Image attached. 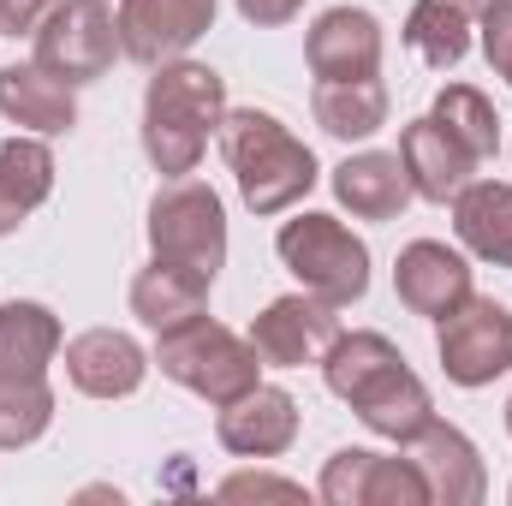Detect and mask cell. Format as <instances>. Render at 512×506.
I'll list each match as a JSON object with an SVG mask.
<instances>
[{
    "label": "cell",
    "instance_id": "6da1fadb",
    "mask_svg": "<svg viewBox=\"0 0 512 506\" xmlns=\"http://www.w3.org/2000/svg\"><path fill=\"white\" fill-rule=\"evenodd\" d=\"M322 381H328V393L340 399V405H352L358 411V423L370 429V435H382L393 447H405V441H417L423 435V423L435 417V399H429V381L417 376L411 364H405V352L376 334V328H340V340L328 346V358H322Z\"/></svg>",
    "mask_w": 512,
    "mask_h": 506
},
{
    "label": "cell",
    "instance_id": "7a4b0ae2",
    "mask_svg": "<svg viewBox=\"0 0 512 506\" xmlns=\"http://www.w3.org/2000/svg\"><path fill=\"white\" fill-rule=\"evenodd\" d=\"M227 120V78L203 60H161L143 90V155L155 173L185 179L209 155V137Z\"/></svg>",
    "mask_w": 512,
    "mask_h": 506
},
{
    "label": "cell",
    "instance_id": "3957f363",
    "mask_svg": "<svg viewBox=\"0 0 512 506\" xmlns=\"http://www.w3.org/2000/svg\"><path fill=\"white\" fill-rule=\"evenodd\" d=\"M221 155H227V167H233L239 197H245L251 215H286V209H298L316 191V179H322L316 149L286 120H274L268 108H227V120H221Z\"/></svg>",
    "mask_w": 512,
    "mask_h": 506
},
{
    "label": "cell",
    "instance_id": "277c9868",
    "mask_svg": "<svg viewBox=\"0 0 512 506\" xmlns=\"http://www.w3.org/2000/svg\"><path fill=\"white\" fill-rule=\"evenodd\" d=\"M149 358H155V370L167 381H179L185 393L209 399L215 411L233 405L239 393H251L256 381H262V370H268V364L256 358L251 334H233V328L215 322V316H191V322L161 328Z\"/></svg>",
    "mask_w": 512,
    "mask_h": 506
},
{
    "label": "cell",
    "instance_id": "5b68a950",
    "mask_svg": "<svg viewBox=\"0 0 512 506\" xmlns=\"http://www.w3.org/2000/svg\"><path fill=\"white\" fill-rule=\"evenodd\" d=\"M274 256H280V268H286L304 292H316V298H328V304H340V310L370 292V245H364L340 215H322V209L292 215V221L274 233Z\"/></svg>",
    "mask_w": 512,
    "mask_h": 506
},
{
    "label": "cell",
    "instance_id": "8992f818",
    "mask_svg": "<svg viewBox=\"0 0 512 506\" xmlns=\"http://www.w3.org/2000/svg\"><path fill=\"white\" fill-rule=\"evenodd\" d=\"M149 256L179 262L203 280L227 268V203L203 179H167L149 197Z\"/></svg>",
    "mask_w": 512,
    "mask_h": 506
},
{
    "label": "cell",
    "instance_id": "52a82bcc",
    "mask_svg": "<svg viewBox=\"0 0 512 506\" xmlns=\"http://www.w3.org/2000/svg\"><path fill=\"white\" fill-rule=\"evenodd\" d=\"M36 66L66 78L72 90L96 84L114 72V60L126 54L120 48V18L108 0H54V12L36 24Z\"/></svg>",
    "mask_w": 512,
    "mask_h": 506
},
{
    "label": "cell",
    "instance_id": "ba28073f",
    "mask_svg": "<svg viewBox=\"0 0 512 506\" xmlns=\"http://www.w3.org/2000/svg\"><path fill=\"white\" fill-rule=\"evenodd\" d=\"M435 358L453 387H495L512 370V310L471 292L453 316L435 322Z\"/></svg>",
    "mask_w": 512,
    "mask_h": 506
},
{
    "label": "cell",
    "instance_id": "9c48e42d",
    "mask_svg": "<svg viewBox=\"0 0 512 506\" xmlns=\"http://www.w3.org/2000/svg\"><path fill=\"white\" fill-rule=\"evenodd\" d=\"M334 340H340V304H328V298H316L304 286L274 298V304H262V316L251 322V346L268 370L322 364Z\"/></svg>",
    "mask_w": 512,
    "mask_h": 506
},
{
    "label": "cell",
    "instance_id": "30bf717a",
    "mask_svg": "<svg viewBox=\"0 0 512 506\" xmlns=\"http://www.w3.org/2000/svg\"><path fill=\"white\" fill-rule=\"evenodd\" d=\"M215 12H221V0H120L114 6L120 48H126V60L155 72L161 60L191 54L215 30Z\"/></svg>",
    "mask_w": 512,
    "mask_h": 506
},
{
    "label": "cell",
    "instance_id": "8fae6325",
    "mask_svg": "<svg viewBox=\"0 0 512 506\" xmlns=\"http://www.w3.org/2000/svg\"><path fill=\"white\" fill-rule=\"evenodd\" d=\"M382 18L364 6H328L310 36H304V60L316 72V84H346V78H382Z\"/></svg>",
    "mask_w": 512,
    "mask_h": 506
},
{
    "label": "cell",
    "instance_id": "7c38bea8",
    "mask_svg": "<svg viewBox=\"0 0 512 506\" xmlns=\"http://www.w3.org/2000/svg\"><path fill=\"white\" fill-rule=\"evenodd\" d=\"M298 429H304V411L274 381H256L251 393H239L233 405L215 411V441L233 459H280V453H292Z\"/></svg>",
    "mask_w": 512,
    "mask_h": 506
},
{
    "label": "cell",
    "instance_id": "4fadbf2b",
    "mask_svg": "<svg viewBox=\"0 0 512 506\" xmlns=\"http://www.w3.org/2000/svg\"><path fill=\"white\" fill-rule=\"evenodd\" d=\"M60 364H66V381L84 393V399H131L155 358L131 340L126 328H84L60 346Z\"/></svg>",
    "mask_w": 512,
    "mask_h": 506
},
{
    "label": "cell",
    "instance_id": "5bb4252c",
    "mask_svg": "<svg viewBox=\"0 0 512 506\" xmlns=\"http://www.w3.org/2000/svg\"><path fill=\"white\" fill-rule=\"evenodd\" d=\"M393 292H399V304L411 316L441 322V316H453L477 292L471 286V256L441 245V239H411L399 251V262H393Z\"/></svg>",
    "mask_w": 512,
    "mask_h": 506
},
{
    "label": "cell",
    "instance_id": "9a60e30c",
    "mask_svg": "<svg viewBox=\"0 0 512 506\" xmlns=\"http://www.w3.org/2000/svg\"><path fill=\"white\" fill-rule=\"evenodd\" d=\"M405 453L417 459V471H423L435 506H477L489 495V465H483V453H477V441H471L465 429L429 417L423 435L405 441Z\"/></svg>",
    "mask_w": 512,
    "mask_h": 506
},
{
    "label": "cell",
    "instance_id": "2e32d148",
    "mask_svg": "<svg viewBox=\"0 0 512 506\" xmlns=\"http://www.w3.org/2000/svg\"><path fill=\"white\" fill-rule=\"evenodd\" d=\"M0 120L30 137H66L78 126V90L36 60H12L0 66Z\"/></svg>",
    "mask_w": 512,
    "mask_h": 506
},
{
    "label": "cell",
    "instance_id": "e0dca14e",
    "mask_svg": "<svg viewBox=\"0 0 512 506\" xmlns=\"http://www.w3.org/2000/svg\"><path fill=\"white\" fill-rule=\"evenodd\" d=\"M328 185H334L340 209H352L358 221H399L411 209V197H417L399 149H358V155H346L328 173Z\"/></svg>",
    "mask_w": 512,
    "mask_h": 506
},
{
    "label": "cell",
    "instance_id": "ac0fdd59",
    "mask_svg": "<svg viewBox=\"0 0 512 506\" xmlns=\"http://www.w3.org/2000/svg\"><path fill=\"white\" fill-rule=\"evenodd\" d=\"M399 161H405L411 191L423 203H453L477 179V161L465 155V143L447 137V126L435 114H423V120H411V126L399 131Z\"/></svg>",
    "mask_w": 512,
    "mask_h": 506
},
{
    "label": "cell",
    "instance_id": "d6986e66",
    "mask_svg": "<svg viewBox=\"0 0 512 506\" xmlns=\"http://www.w3.org/2000/svg\"><path fill=\"white\" fill-rule=\"evenodd\" d=\"M60 346H66V328L48 304H36V298L0 304V381L48 376L60 364Z\"/></svg>",
    "mask_w": 512,
    "mask_h": 506
},
{
    "label": "cell",
    "instance_id": "ffe728a7",
    "mask_svg": "<svg viewBox=\"0 0 512 506\" xmlns=\"http://www.w3.org/2000/svg\"><path fill=\"white\" fill-rule=\"evenodd\" d=\"M48 197H54V149H48V137H30V131L6 137L0 143V239L18 233Z\"/></svg>",
    "mask_w": 512,
    "mask_h": 506
},
{
    "label": "cell",
    "instance_id": "44dd1931",
    "mask_svg": "<svg viewBox=\"0 0 512 506\" xmlns=\"http://www.w3.org/2000/svg\"><path fill=\"white\" fill-rule=\"evenodd\" d=\"M453 233H459V251H471L477 262L512 268V185L507 179H471L453 197Z\"/></svg>",
    "mask_w": 512,
    "mask_h": 506
},
{
    "label": "cell",
    "instance_id": "7402d4cb",
    "mask_svg": "<svg viewBox=\"0 0 512 506\" xmlns=\"http://www.w3.org/2000/svg\"><path fill=\"white\" fill-rule=\"evenodd\" d=\"M209 286H215V280H203V274H191V268H179V262L149 256V262L131 274V316L161 334V328H173V322L203 316V310H209Z\"/></svg>",
    "mask_w": 512,
    "mask_h": 506
},
{
    "label": "cell",
    "instance_id": "603a6c76",
    "mask_svg": "<svg viewBox=\"0 0 512 506\" xmlns=\"http://www.w3.org/2000/svg\"><path fill=\"white\" fill-rule=\"evenodd\" d=\"M310 114L316 126L340 143H364L387 126L393 114V96H387L382 78H346V84H316L310 90Z\"/></svg>",
    "mask_w": 512,
    "mask_h": 506
},
{
    "label": "cell",
    "instance_id": "cb8c5ba5",
    "mask_svg": "<svg viewBox=\"0 0 512 506\" xmlns=\"http://www.w3.org/2000/svg\"><path fill=\"white\" fill-rule=\"evenodd\" d=\"M471 30H477V18H465L453 0H417L405 12V48L435 72H453L471 54Z\"/></svg>",
    "mask_w": 512,
    "mask_h": 506
},
{
    "label": "cell",
    "instance_id": "d4e9b609",
    "mask_svg": "<svg viewBox=\"0 0 512 506\" xmlns=\"http://www.w3.org/2000/svg\"><path fill=\"white\" fill-rule=\"evenodd\" d=\"M429 114L447 126L453 143H465V155H471L477 167H489V161L501 155V114H495V102H489L477 84H441Z\"/></svg>",
    "mask_w": 512,
    "mask_h": 506
},
{
    "label": "cell",
    "instance_id": "484cf974",
    "mask_svg": "<svg viewBox=\"0 0 512 506\" xmlns=\"http://www.w3.org/2000/svg\"><path fill=\"white\" fill-rule=\"evenodd\" d=\"M54 381L48 376H24V381H0V453L36 447L54 423Z\"/></svg>",
    "mask_w": 512,
    "mask_h": 506
},
{
    "label": "cell",
    "instance_id": "4316f807",
    "mask_svg": "<svg viewBox=\"0 0 512 506\" xmlns=\"http://www.w3.org/2000/svg\"><path fill=\"white\" fill-rule=\"evenodd\" d=\"M364 506H435L429 501V483L417 471V459L399 447V453H370V471H364Z\"/></svg>",
    "mask_w": 512,
    "mask_h": 506
},
{
    "label": "cell",
    "instance_id": "83f0119b",
    "mask_svg": "<svg viewBox=\"0 0 512 506\" xmlns=\"http://www.w3.org/2000/svg\"><path fill=\"white\" fill-rule=\"evenodd\" d=\"M477 30H483V60L495 66V78H507V90H512V0H495L477 18Z\"/></svg>",
    "mask_w": 512,
    "mask_h": 506
},
{
    "label": "cell",
    "instance_id": "f1b7e54d",
    "mask_svg": "<svg viewBox=\"0 0 512 506\" xmlns=\"http://www.w3.org/2000/svg\"><path fill=\"white\" fill-rule=\"evenodd\" d=\"M221 501H251V495H280V501H304V483H292V477H274V471H239V477H227L221 489H215Z\"/></svg>",
    "mask_w": 512,
    "mask_h": 506
},
{
    "label": "cell",
    "instance_id": "f546056e",
    "mask_svg": "<svg viewBox=\"0 0 512 506\" xmlns=\"http://www.w3.org/2000/svg\"><path fill=\"white\" fill-rule=\"evenodd\" d=\"M54 12V0H0V36H36V24Z\"/></svg>",
    "mask_w": 512,
    "mask_h": 506
},
{
    "label": "cell",
    "instance_id": "4dcf8cb0",
    "mask_svg": "<svg viewBox=\"0 0 512 506\" xmlns=\"http://www.w3.org/2000/svg\"><path fill=\"white\" fill-rule=\"evenodd\" d=\"M304 12V0H239V18L256 24V30H280Z\"/></svg>",
    "mask_w": 512,
    "mask_h": 506
},
{
    "label": "cell",
    "instance_id": "1f68e13d",
    "mask_svg": "<svg viewBox=\"0 0 512 506\" xmlns=\"http://www.w3.org/2000/svg\"><path fill=\"white\" fill-rule=\"evenodd\" d=\"M453 6H459V12H465V18H483V12H489V6H495V0H453Z\"/></svg>",
    "mask_w": 512,
    "mask_h": 506
},
{
    "label": "cell",
    "instance_id": "d6a6232c",
    "mask_svg": "<svg viewBox=\"0 0 512 506\" xmlns=\"http://www.w3.org/2000/svg\"><path fill=\"white\" fill-rule=\"evenodd\" d=\"M507 435H512V399H507Z\"/></svg>",
    "mask_w": 512,
    "mask_h": 506
},
{
    "label": "cell",
    "instance_id": "836d02e7",
    "mask_svg": "<svg viewBox=\"0 0 512 506\" xmlns=\"http://www.w3.org/2000/svg\"><path fill=\"white\" fill-rule=\"evenodd\" d=\"M507 501H512V489H507Z\"/></svg>",
    "mask_w": 512,
    "mask_h": 506
}]
</instances>
